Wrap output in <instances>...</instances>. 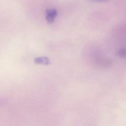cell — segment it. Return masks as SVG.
Instances as JSON below:
<instances>
[{
	"label": "cell",
	"instance_id": "7a4b0ae2",
	"mask_svg": "<svg viewBox=\"0 0 126 126\" xmlns=\"http://www.w3.org/2000/svg\"><path fill=\"white\" fill-rule=\"evenodd\" d=\"M35 63L39 64L48 65L50 63L49 59L47 57H39L35 58L34 60Z\"/></svg>",
	"mask_w": 126,
	"mask_h": 126
},
{
	"label": "cell",
	"instance_id": "277c9868",
	"mask_svg": "<svg viewBox=\"0 0 126 126\" xmlns=\"http://www.w3.org/2000/svg\"><path fill=\"white\" fill-rule=\"evenodd\" d=\"M92 2H106L110 1V0H89Z\"/></svg>",
	"mask_w": 126,
	"mask_h": 126
},
{
	"label": "cell",
	"instance_id": "6da1fadb",
	"mask_svg": "<svg viewBox=\"0 0 126 126\" xmlns=\"http://www.w3.org/2000/svg\"><path fill=\"white\" fill-rule=\"evenodd\" d=\"M57 15L56 9L54 8L47 9L46 10V20L47 22L50 24L54 21V20Z\"/></svg>",
	"mask_w": 126,
	"mask_h": 126
},
{
	"label": "cell",
	"instance_id": "3957f363",
	"mask_svg": "<svg viewBox=\"0 0 126 126\" xmlns=\"http://www.w3.org/2000/svg\"><path fill=\"white\" fill-rule=\"evenodd\" d=\"M118 55L121 57L126 58V49H121L118 52Z\"/></svg>",
	"mask_w": 126,
	"mask_h": 126
}]
</instances>
